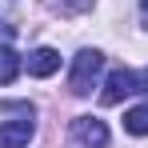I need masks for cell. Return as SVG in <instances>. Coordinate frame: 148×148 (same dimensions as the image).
I'll return each instance as SVG.
<instances>
[{
    "mask_svg": "<svg viewBox=\"0 0 148 148\" xmlns=\"http://www.w3.org/2000/svg\"><path fill=\"white\" fill-rule=\"evenodd\" d=\"M100 72H104V52L100 48H80L72 56V68H68V92L72 96H88L96 88Z\"/></svg>",
    "mask_w": 148,
    "mask_h": 148,
    "instance_id": "1",
    "label": "cell"
},
{
    "mask_svg": "<svg viewBox=\"0 0 148 148\" xmlns=\"http://www.w3.org/2000/svg\"><path fill=\"white\" fill-rule=\"evenodd\" d=\"M140 92V76L128 72V68H112L104 76V92H100V104H120L124 96Z\"/></svg>",
    "mask_w": 148,
    "mask_h": 148,
    "instance_id": "2",
    "label": "cell"
},
{
    "mask_svg": "<svg viewBox=\"0 0 148 148\" xmlns=\"http://www.w3.org/2000/svg\"><path fill=\"white\" fill-rule=\"evenodd\" d=\"M72 140L80 148H104L108 144V124L100 116H76L72 120Z\"/></svg>",
    "mask_w": 148,
    "mask_h": 148,
    "instance_id": "3",
    "label": "cell"
},
{
    "mask_svg": "<svg viewBox=\"0 0 148 148\" xmlns=\"http://www.w3.org/2000/svg\"><path fill=\"white\" fill-rule=\"evenodd\" d=\"M32 132H36L32 116H24V120H4L0 124V148H24L28 140H32Z\"/></svg>",
    "mask_w": 148,
    "mask_h": 148,
    "instance_id": "4",
    "label": "cell"
},
{
    "mask_svg": "<svg viewBox=\"0 0 148 148\" xmlns=\"http://www.w3.org/2000/svg\"><path fill=\"white\" fill-rule=\"evenodd\" d=\"M60 68V52L56 48H36V52H28V76H52Z\"/></svg>",
    "mask_w": 148,
    "mask_h": 148,
    "instance_id": "5",
    "label": "cell"
},
{
    "mask_svg": "<svg viewBox=\"0 0 148 148\" xmlns=\"http://www.w3.org/2000/svg\"><path fill=\"white\" fill-rule=\"evenodd\" d=\"M124 132H132V136H148V104H136V108L124 112Z\"/></svg>",
    "mask_w": 148,
    "mask_h": 148,
    "instance_id": "6",
    "label": "cell"
},
{
    "mask_svg": "<svg viewBox=\"0 0 148 148\" xmlns=\"http://www.w3.org/2000/svg\"><path fill=\"white\" fill-rule=\"evenodd\" d=\"M16 76H20V56L8 44H0V84H12Z\"/></svg>",
    "mask_w": 148,
    "mask_h": 148,
    "instance_id": "7",
    "label": "cell"
},
{
    "mask_svg": "<svg viewBox=\"0 0 148 148\" xmlns=\"http://www.w3.org/2000/svg\"><path fill=\"white\" fill-rule=\"evenodd\" d=\"M52 12H60V16H80V12H88L96 0H48Z\"/></svg>",
    "mask_w": 148,
    "mask_h": 148,
    "instance_id": "8",
    "label": "cell"
},
{
    "mask_svg": "<svg viewBox=\"0 0 148 148\" xmlns=\"http://www.w3.org/2000/svg\"><path fill=\"white\" fill-rule=\"evenodd\" d=\"M12 32H16V28L8 24V20H0V36H12Z\"/></svg>",
    "mask_w": 148,
    "mask_h": 148,
    "instance_id": "9",
    "label": "cell"
},
{
    "mask_svg": "<svg viewBox=\"0 0 148 148\" xmlns=\"http://www.w3.org/2000/svg\"><path fill=\"white\" fill-rule=\"evenodd\" d=\"M140 20H144V28H148V0H140Z\"/></svg>",
    "mask_w": 148,
    "mask_h": 148,
    "instance_id": "10",
    "label": "cell"
},
{
    "mask_svg": "<svg viewBox=\"0 0 148 148\" xmlns=\"http://www.w3.org/2000/svg\"><path fill=\"white\" fill-rule=\"evenodd\" d=\"M140 92H144V96H148V68H144V72H140Z\"/></svg>",
    "mask_w": 148,
    "mask_h": 148,
    "instance_id": "11",
    "label": "cell"
}]
</instances>
